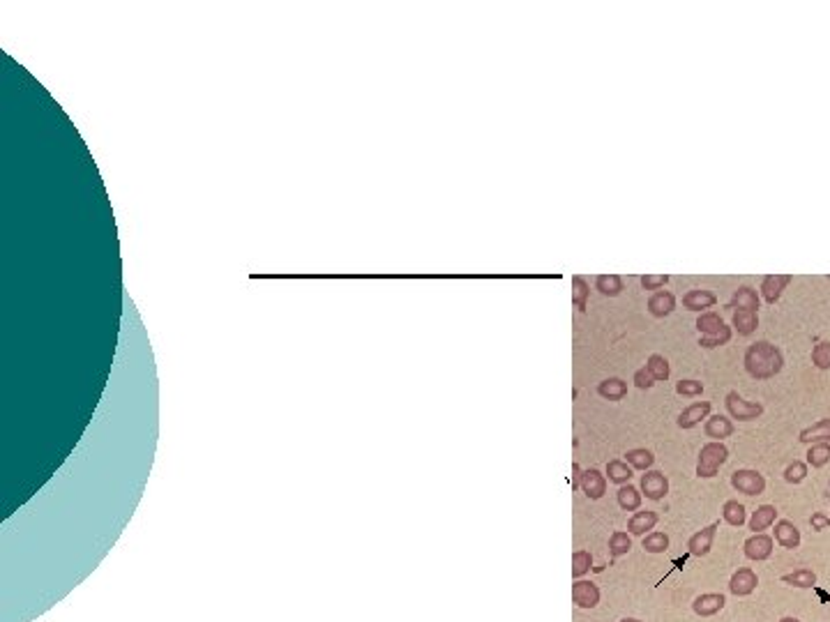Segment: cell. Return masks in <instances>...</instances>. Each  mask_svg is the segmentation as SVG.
<instances>
[{
  "label": "cell",
  "instance_id": "obj_10",
  "mask_svg": "<svg viewBox=\"0 0 830 622\" xmlns=\"http://www.w3.org/2000/svg\"><path fill=\"white\" fill-rule=\"evenodd\" d=\"M718 528H720V523L715 521V523H711V526L697 530V533H694V535L688 539V553H690V556H694V558H704V556H708V553H711V549H713V542H715V535H718Z\"/></svg>",
  "mask_w": 830,
  "mask_h": 622
},
{
  "label": "cell",
  "instance_id": "obj_9",
  "mask_svg": "<svg viewBox=\"0 0 830 622\" xmlns=\"http://www.w3.org/2000/svg\"><path fill=\"white\" fill-rule=\"evenodd\" d=\"M759 586V576L752 567H738L729 579V593L736 597L752 595Z\"/></svg>",
  "mask_w": 830,
  "mask_h": 622
},
{
  "label": "cell",
  "instance_id": "obj_14",
  "mask_svg": "<svg viewBox=\"0 0 830 622\" xmlns=\"http://www.w3.org/2000/svg\"><path fill=\"white\" fill-rule=\"evenodd\" d=\"M676 304H678V300H676V295L671 293V290H655V293H651V297H648V302H646V306H648V313H651L653 318H667V316H671V313L676 311Z\"/></svg>",
  "mask_w": 830,
  "mask_h": 622
},
{
  "label": "cell",
  "instance_id": "obj_21",
  "mask_svg": "<svg viewBox=\"0 0 830 622\" xmlns=\"http://www.w3.org/2000/svg\"><path fill=\"white\" fill-rule=\"evenodd\" d=\"M777 523V507L775 505H761L752 512L750 521H747V528L754 533H766L768 528H773Z\"/></svg>",
  "mask_w": 830,
  "mask_h": 622
},
{
  "label": "cell",
  "instance_id": "obj_32",
  "mask_svg": "<svg viewBox=\"0 0 830 622\" xmlns=\"http://www.w3.org/2000/svg\"><path fill=\"white\" fill-rule=\"evenodd\" d=\"M588 297H591V286L581 274L572 277V304L584 313L588 309Z\"/></svg>",
  "mask_w": 830,
  "mask_h": 622
},
{
  "label": "cell",
  "instance_id": "obj_30",
  "mask_svg": "<svg viewBox=\"0 0 830 622\" xmlns=\"http://www.w3.org/2000/svg\"><path fill=\"white\" fill-rule=\"evenodd\" d=\"M722 519H724V523H729L731 528H741L747 523V509L743 503H738V500H727V503L722 505Z\"/></svg>",
  "mask_w": 830,
  "mask_h": 622
},
{
  "label": "cell",
  "instance_id": "obj_12",
  "mask_svg": "<svg viewBox=\"0 0 830 622\" xmlns=\"http://www.w3.org/2000/svg\"><path fill=\"white\" fill-rule=\"evenodd\" d=\"M727 309H731V311H741V309H745V311H757L759 313V309H761V295H759V290L757 288H752V286H738L734 293H731V300L727 302Z\"/></svg>",
  "mask_w": 830,
  "mask_h": 622
},
{
  "label": "cell",
  "instance_id": "obj_25",
  "mask_svg": "<svg viewBox=\"0 0 830 622\" xmlns=\"http://www.w3.org/2000/svg\"><path fill=\"white\" fill-rule=\"evenodd\" d=\"M605 475L609 482L623 486V484H630L632 475H635V468H632L625 459H611L605 468Z\"/></svg>",
  "mask_w": 830,
  "mask_h": 622
},
{
  "label": "cell",
  "instance_id": "obj_44",
  "mask_svg": "<svg viewBox=\"0 0 830 622\" xmlns=\"http://www.w3.org/2000/svg\"><path fill=\"white\" fill-rule=\"evenodd\" d=\"M581 473H584V470L579 468V463H572V491L581 489Z\"/></svg>",
  "mask_w": 830,
  "mask_h": 622
},
{
  "label": "cell",
  "instance_id": "obj_3",
  "mask_svg": "<svg viewBox=\"0 0 830 622\" xmlns=\"http://www.w3.org/2000/svg\"><path fill=\"white\" fill-rule=\"evenodd\" d=\"M724 406H727L729 417L738 419V422H752V419L764 415V403L747 401L745 396L736 392V389H729L727 392V396H724Z\"/></svg>",
  "mask_w": 830,
  "mask_h": 622
},
{
  "label": "cell",
  "instance_id": "obj_33",
  "mask_svg": "<svg viewBox=\"0 0 830 622\" xmlns=\"http://www.w3.org/2000/svg\"><path fill=\"white\" fill-rule=\"evenodd\" d=\"M805 463L812 468H824L830 463V443H817L807 447Z\"/></svg>",
  "mask_w": 830,
  "mask_h": 622
},
{
  "label": "cell",
  "instance_id": "obj_13",
  "mask_svg": "<svg viewBox=\"0 0 830 622\" xmlns=\"http://www.w3.org/2000/svg\"><path fill=\"white\" fill-rule=\"evenodd\" d=\"M581 491L588 500H600L607 493V475L598 468H588L581 473Z\"/></svg>",
  "mask_w": 830,
  "mask_h": 622
},
{
  "label": "cell",
  "instance_id": "obj_42",
  "mask_svg": "<svg viewBox=\"0 0 830 622\" xmlns=\"http://www.w3.org/2000/svg\"><path fill=\"white\" fill-rule=\"evenodd\" d=\"M632 383L639 389H651L655 385V378L651 376V371L646 369V366H641V369L635 371V378H632Z\"/></svg>",
  "mask_w": 830,
  "mask_h": 622
},
{
  "label": "cell",
  "instance_id": "obj_29",
  "mask_svg": "<svg viewBox=\"0 0 830 622\" xmlns=\"http://www.w3.org/2000/svg\"><path fill=\"white\" fill-rule=\"evenodd\" d=\"M625 461H628L635 470L646 473V470H653V466H655V454L646 447H635V449H628V452H625Z\"/></svg>",
  "mask_w": 830,
  "mask_h": 622
},
{
  "label": "cell",
  "instance_id": "obj_45",
  "mask_svg": "<svg viewBox=\"0 0 830 622\" xmlns=\"http://www.w3.org/2000/svg\"><path fill=\"white\" fill-rule=\"evenodd\" d=\"M780 622H803V620H798V618H794V616H787V618H782Z\"/></svg>",
  "mask_w": 830,
  "mask_h": 622
},
{
  "label": "cell",
  "instance_id": "obj_17",
  "mask_svg": "<svg viewBox=\"0 0 830 622\" xmlns=\"http://www.w3.org/2000/svg\"><path fill=\"white\" fill-rule=\"evenodd\" d=\"M734 431H736V426H734V419L731 417H727V415H711L704 422V433H706V438H711V440H715V443H724V438H731L734 436Z\"/></svg>",
  "mask_w": 830,
  "mask_h": 622
},
{
  "label": "cell",
  "instance_id": "obj_11",
  "mask_svg": "<svg viewBox=\"0 0 830 622\" xmlns=\"http://www.w3.org/2000/svg\"><path fill=\"white\" fill-rule=\"evenodd\" d=\"M600 597H602L600 588L595 586L593 581L579 579L572 583V604L579 606V609H586V611L595 609V606L600 604Z\"/></svg>",
  "mask_w": 830,
  "mask_h": 622
},
{
  "label": "cell",
  "instance_id": "obj_4",
  "mask_svg": "<svg viewBox=\"0 0 830 622\" xmlns=\"http://www.w3.org/2000/svg\"><path fill=\"white\" fill-rule=\"evenodd\" d=\"M731 486L743 496H761L766 491V477L754 468H738L731 473Z\"/></svg>",
  "mask_w": 830,
  "mask_h": 622
},
{
  "label": "cell",
  "instance_id": "obj_24",
  "mask_svg": "<svg viewBox=\"0 0 830 622\" xmlns=\"http://www.w3.org/2000/svg\"><path fill=\"white\" fill-rule=\"evenodd\" d=\"M731 327L736 329L741 336H752L759 329V313L757 311H734L731 316Z\"/></svg>",
  "mask_w": 830,
  "mask_h": 622
},
{
  "label": "cell",
  "instance_id": "obj_6",
  "mask_svg": "<svg viewBox=\"0 0 830 622\" xmlns=\"http://www.w3.org/2000/svg\"><path fill=\"white\" fill-rule=\"evenodd\" d=\"M639 491H641V496H646L648 500H655V503H658V500L667 498L669 479L662 470H646V473L641 475Z\"/></svg>",
  "mask_w": 830,
  "mask_h": 622
},
{
  "label": "cell",
  "instance_id": "obj_47",
  "mask_svg": "<svg viewBox=\"0 0 830 622\" xmlns=\"http://www.w3.org/2000/svg\"><path fill=\"white\" fill-rule=\"evenodd\" d=\"M828 279H830V277H828Z\"/></svg>",
  "mask_w": 830,
  "mask_h": 622
},
{
  "label": "cell",
  "instance_id": "obj_46",
  "mask_svg": "<svg viewBox=\"0 0 830 622\" xmlns=\"http://www.w3.org/2000/svg\"><path fill=\"white\" fill-rule=\"evenodd\" d=\"M618 622H641L639 618H623V620H618Z\"/></svg>",
  "mask_w": 830,
  "mask_h": 622
},
{
  "label": "cell",
  "instance_id": "obj_19",
  "mask_svg": "<svg viewBox=\"0 0 830 622\" xmlns=\"http://www.w3.org/2000/svg\"><path fill=\"white\" fill-rule=\"evenodd\" d=\"M658 521H660V514H658V512H653V509H639V512H635V514L630 516V521H628V533H630V535H637V537L648 535V533H653V530H655V526H658Z\"/></svg>",
  "mask_w": 830,
  "mask_h": 622
},
{
  "label": "cell",
  "instance_id": "obj_23",
  "mask_svg": "<svg viewBox=\"0 0 830 622\" xmlns=\"http://www.w3.org/2000/svg\"><path fill=\"white\" fill-rule=\"evenodd\" d=\"M616 498H618V507H621L623 512H632V514L639 512L641 503H644V496H641V491L637 489V486H632V484L618 486Z\"/></svg>",
  "mask_w": 830,
  "mask_h": 622
},
{
  "label": "cell",
  "instance_id": "obj_26",
  "mask_svg": "<svg viewBox=\"0 0 830 622\" xmlns=\"http://www.w3.org/2000/svg\"><path fill=\"white\" fill-rule=\"evenodd\" d=\"M694 327L699 329L701 336H713V334H720L722 329L727 327V323H724L718 311L711 309V311L699 313V318H697V323H694Z\"/></svg>",
  "mask_w": 830,
  "mask_h": 622
},
{
  "label": "cell",
  "instance_id": "obj_7",
  "mask_svg": "<svg viewBox=\"0 0 830 622\" xmlns=\"http://www.w3.org/2000/svg\"><path fill=\"white\" fill-rule=\"evenodd\" d=\"M794 281V277L791 274H766L764 279H761V288H759V295L764 300L766 304H777L784 295V290L789 288V283Z\"/></svg>",
  "mask_w": 830,
  "mask_h": 622
},
{
  "label": "cell",
  "instance_id": "obj_39",
  "mask_svg": "<svg viewBox=\"0 0 830 622\" xmlns=\"http://www.w3.org/2000/svg\"><path fill=\"white\" fill-rule=\"evenodd\" d=\"M731 336H734V327L727 325L722 329L720 334H713V336H699V346L711 350V348H720V346H727L731 341Z\"/></svg>",
  "mask_w": 830,
  "mask_h": 622
},
{
  "label": "cell",
  "instance_id": "obj_15",
  "mask_svg": "<svg viewBox=\"0 0 830 622\" xmlns=\"http://www.w3.org/2000/svg\"><path fill=\"white\" fill-rule=\"evenodd\" d=\"M773 539H775V544L782 546V549L794 551V549L801 546V530H798V526L794 521L777 519L775 530H773Z\"/></svg>",
  "mask_w": 830,
  "mask_h": 622
},
{
  "label": "cell",
  "instance_id": "obj_35",
  "mask_svg": "<svg viewBox=\"0 0 830 622\" xmlns=\"http://www.w3.org/2000/svg\"><path fill=\"white\" fill-rule=\"evenodd\" d=\"M641 546H644L646 553H653V556H658V553H664L669 549V535L667 533H660V530H653V533L644 535L641 539Z\"/></svg>",
  "mask_w": 830,
  "mask_h": 622
},
{
  "label": "cell",
  "instance_id": "obj_37",
  "mask_svg": "<svg viewBox=\"0 0 830 622\" xmlns=\"http://www.w3.org/2000/svg\"><path fill=\"white\" fill-rule=\"evenodd\" d=\"M810 359L819 371H828L830 369V341H819L817 346L812 348Z\"/></svg>",
  "mask_w": 830,
  "mask_h": 622
},
{
  "label": "cell",
  "instance_id": "obj_28",
  "mask_svg": "<svg viewBox=\"0 0 830 622\" xmlns=\"http://www.w3.org/2000/svg\"><path fill=\"white\" fill-rule=\"evenodd\" d=\"M782 583H784V586H791V588L810 590V588L817 586V574H814L810 567H801V569H796V572H791V574H784Z\"/></svg>",
  "mask_w": 830,
  "mask_h": 622
},
{
  "label": "cell",
  "instance_id": "obj_18",
  "mask_svg": "<svg viewBox=\"0 0 830 622\" xmlns=\"http://www.w3.org/2000/svg\"><path fill=\"white\" fill-rule=\"evenodd\" d=\"M724 606H727V597L722 593H704L692 602V611L697 613L699 618H713V616H718Z\"/></svg>",
  "mask_w": 830,
  "mask_h": 622
},
{
  "label": "cell",
  "instance_id": "obj_31",
  "mask_svg": "<svg viewBox=\"0 0 830 622\" xmlns=\"http://www.w3.org/2000/svg\"><path fill=\"white\" fill-rule=\"evenodd\" d=\"M644 366H646L648 371H651V376L655 378V383H664V380H669V376H671L669 359L664 357V355H660V353L648 355V359H646Z\"/></svg>",
  "mask_w": 830,
  "mask_h": 622
},
{
  "label": "cell",
  "instance_id": "obj_20",
  "mask_svg": "<svg viewBox=\"0 0 830 622\" xmlns=\"http://www.w3.org/2000/svg\"><path fill=\"white\" fill-rule=\"evenodd\" d=\"M798 440L803 445H817V443H830V417H821L814 424L805 426L798 433Z\"/></svg>",
  "mask_w": 830,
  "mask_h": 622
},
{
  "label": "cell",
  "instance_id": "obj_36",
  "mask_svg": "<svg viewBox=\"0 0 830 622\" xmlns=\"http://www.w3.org/2000/svg\"><path fill=\"white\" fill-rule=\"evenodd\" d=\"M591 567H593V556H591V551H584V549H579V551H575L572 553V579H584V576L591 572Z\"/></svg>",
  "mask_w": 830,
  "mask_h": 622
},
{
  "label": "cell",
  "instance_id": "obj_5",
  "mask_svg": "<svg viewBox=\"0 0 830 622\" xmlns=\"http://www.w3.org/2000/svg\"><path fill=\"white\" fill-rule=\"evenodd\" d=\"M773 551H775V539H773V535H768V533H754V535L747 537L745 544H743L745 558L754 560V563H764V560H768L773 556Z\"/></svg>",
  "mask_w": 830,
  "mask_h": 622
},
{
  "label": "cell",
  "instance_id": "obj_40",
  "mask_svg": "<svg viewBox=\"0 0 830 622\" xmlns=\"http://www.w3.org/2000/svg\"><path fill=\"white\" fill-rule=\"evenodd\" d=\"M676 394L681 396H688V399H694V396H701L704 394V383L697 378H685V380H678L676 383Z\"/></svg>",
  "mask_w": 830,
  "mask_h": 622
},
{
  "label": "cell",
  "instance_id": "obj_41",
  "mask_svg": "<svg viewBox=\"0 0 830 622\" xmlns=\"http://www.w3.org/2000/svg\"><path fill=\"white\" fill-rule=\"evenodd\" d=\"M639 283H641V288H644V290H651V293H655V290H662L669 283V274H644L639 279Z\"/></svg>",
  "mask_w": 830,
  "mask_h": 622
},
{
  "label": "cell",
  "instance_id": "obj_34",
  "mask_svg": "<svg viewBox=\"0 0 830 622\" xmlns=\"http://www.w3.org/2000/svg\"><path fill=\"white\" fill-rule=\"evenodd\" d=\"M630 549H632V535H630V533H623V530H616V533H611V537H609V553H611V558L628 556Z\"/></svg>",
  "mask_w": 830,
  "mask_h": 622
},
{
  "label": "cell",
  "instance_id": "obj_16",
  "mask_svg": "<svg viewBox=\"0 0 830 622\" xmlns=\"http://www.w3.org/2000/svg\"><path fill=\"white\" fill-rule=\"evenodd\" d=\"M715 304H718V295L708 288H690L688 293L683 295V306L688 311L704 313V311H711Z\"/></svg>",
  "mask_w": 830,
  "mask_h": 622
},
{
  "label": "cell",
  "instance_id": "obj_8",
  "mask_svg": "<svg viewBox=\"0 0 830 622\" xmlns=\"http://www.w3.org/2000/svg\"><path fill=\"white\" fill-rule=\"evenodd\" d=\"M711 410H713L711 401H694V403H690V406H685L681 410V415H678V419H676L678 429L690 431V429H694V426H699L701 422H706V419L711 417Z\"/></svg>",
  "mask_w": 830,
  "mask_h": 622
},
{
  "label": "cell",
  "instance_id": "obj_38",
  "mask_svg": "<svg viewBox=\"0 0 830 622\" xmlns=\"http://www.w3.org/2000/svg\"><path fill=\"white\" fill-rule=\"evenodd\" d=\"M807 470H810V466H807L805 461H791L787 468H784V482L787 484H803L805 482V477H807Z\"/></svg>",
  "mask_w": 830,
  "mask_h": 622
},
{
  "label": "cell",
  "instance_id": "obj_27",
  "mask_svg": "<svg viewBox=\"0 0 830 622\" xmlns=\"http://www.w3.org/2000/svg\"><path fill=\"white\" fill-rule=\"evenodd\" d=\"M595 290L605 297H618L625 290L621 274H598L595 277Z\"/></svg>",
  "mask_w": 830,
  "mask_h": 622
},
{
  "label": "cell",
  "instance_id": "obj_43",
  "mask_svg": "<svg viewBox=\"0 0 830 622\" xmlns=\"http://www.w3.org/2000/svg\"><path fill=\"white\" fill-rule=\"evenodd\" d=\"M810 526L814 533H824V530L830 528V516L826 512H812L810 516Z\"/></svg>",
  "mask_w": 830,
  "mask_h": 622
},
{
  "label": "cell",
  "instance_id": "obj_2",
  "mask_svg": "<svg viewBox=\"0 0 830 622\" xmlns=\"http://www.w3.org/2000/svg\"><path fill=\"white\" fill-rule=\"evenodd\" d=\"M729 461V447L724 443H715L708 440L706 445H701L699 456H697V477L711 479L718 475V470Z\"/></svg>",
  "mask_w": 830,
  "mask_h": 622
},
{
  "label": "cell",
  "instance_id": "obj_1",
  "mask_svg": "<svg viewBox=\"0 0 830 622\" xmlns=\"http://www.w3.org/2000/svg\"><path fill=\"white\" fill-rule=\"evenodd\" d=\"M743 366L747 376L754 380H771L784 369V355L773 341L761 339L747 346L743 355Z\"/></svg>",
  "mask_w": 830,
  "mask_h": 622
},
{
  "label": "cell",
  "instance_id": "obj_22",
  "mask_svg": "<svg viewBox=\"0 0 830 622\" xmlns=\"http://www.w3.org/2000/svg\"><path fill=\"white\" fill-rule=\"evenodd\" d=\"M598 394L605 401H614V403L623 401L625 396H628V383H625L623 378H618V376L605 378V380H600V383H598Z\"/></svg>",
  "mask_w": 830,
  "mask_h": 622
}]
</instances>
